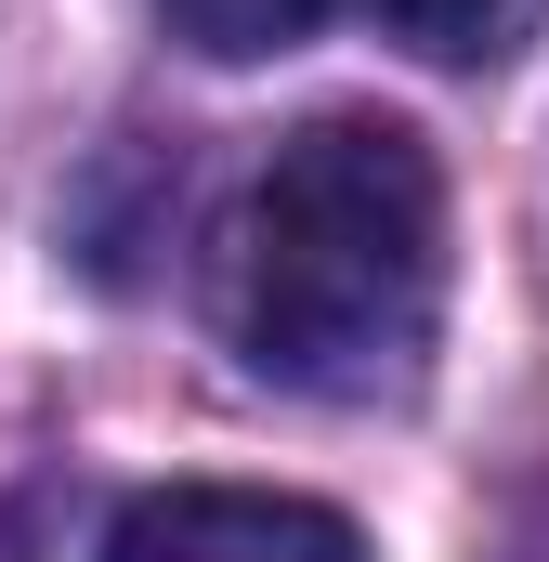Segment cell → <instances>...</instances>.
<instances>
[{"label": "cell", "mask_w": 549, "mask_h": 562, "mask_svg": "<svg viewBox=\"0 0 549 562\" xmlns=\"http://www.w3.org/2000/svg\"><path fill=\"white\" fill-rule=\"evenodd\" d=\"M236 353L314 406H393L445 340V170L406 119H301L223 249Z\"/></svg>", "instance_id": "cell-1"}, {"label": "cell", "mask_w": 549, "mask_h": 562, "mask_svg": "<svg viewBox=\"0 0 549 562\" xmlns=\"http://www.w3.org/2000/svg\"><path fill=\"white\" fill-rule=\"evenodd\" d=\"M105 562H367V537L327 497H274V484H157L119 510Z\"/></svg>", "instance_id": "cell-2"}, {"label": "cell", "mask_w": 549, "mask_h": 562, "mask_svg": "<svg viewBox=\"0 0 549 562\" xmlns=\"http://www.w3.org/2000/svg\"><path fill=\"white\" fill-rule=\"evenodd\" d=\"M354 13H380L406 53L432 66H497V53H524L549 26V0H354Z\"/></svg>", "instance_id": "cell-3"}, {"label": "cell", "mask_w": 549, "mask_h": 562, "mask_svg": "<svg viewBox=\"0 0 549 562\" xmlns=\"http://www.w3.org/2000/svg\"><path fill=\"white\" fill-rule=\"evenodd\" d=\"M170 13V40H197L210 66H262L288 40H314L327 13H354V0H157Z\"/></svg>", "instance_id": "cell-4"}]
</instances>
